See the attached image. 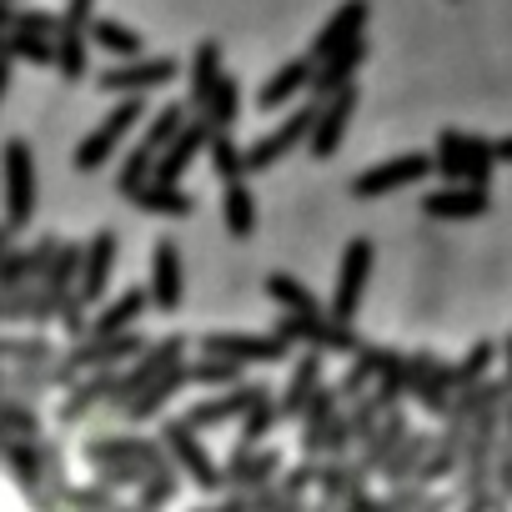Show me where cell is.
<instances>
[{
	"label": "cell",
	"instance_id": "19",
	"mask_svg": "<svg viewBox=\"0 0 512 512\" xmlns=\"http://www.w3.org/2000/svg\"><path fill=\"white\" fill-rule=\"evenodd\" d=\"M362 26H367V0H342V11L312 36V51H307V61L312 66H322V61H332L342 46H352V41H362Z\"/></svg>",
	"mask_w": 512,
	"mask_h": 512
},
{
	"label": "cell",
	"instance_id": "42",
	"mask_svg": "<svg viewBox=\"0 0 512 512\" xmlns=\"http://www.w3.org/2000/svg\"><path fill=\"white\" fill-rule=\"evenodd\" d=\"M432 166L447 176V186H462V176H467V136H462V131H442Z\"/></svg>",
	"mask_w": 512,
	"mask_h": 512
},
{
	"label": "cell",
	"instance_id": "40",
	"mask_svg": "<svg viewBox=\"0 0 512 512\" xmlns=\"http://www.w3.org/2000/svg\"><path fill=\"white\" fill-rule=\"evenodd\" d=\"M206 156H211V166H216V176H221L226 186L246 181V151L236 146V136H231V131H211V146H206Z\"/></svg>",
	"mask_w": 512,
	"mask_h": 512
},
{
	"label": "cell",
	"instance_id": "36",
	"mask_svg": "<svg viewBox=\"0 0 512 512\" xmlns=\"http://www.w3.org/2000/svg\"><path fill=\"white\" fill-rule=\"evenodd\" d=\"M136 206H141L146 216H166V221H186V216L196 211V196H186L181 186H146V191L136 196Z\"/></svg>",
	"mask_w": 512,
	"mask_h": 512
},
{
	"label": "cell",
	"instance_id": "23",
	"mask_svg": "<svg viewBox=\"0 0 512 512\" xmlns=\"http://www.w3.org/2000/svg\"><path fill=\"white\" fill-rule=\"evenodd\" d=\"M407 437H412V417H407V407H392V412L382 417L377 437H372V442L362 447V457L352 462V467H357V477H362V482H367V477H377V472L387 467V457H392Z\"/></svg>",
	"mask_w": 512,
	"mask_h": 512
},
{
	"label": "cell",
	"instance_id": "57",
	"mask_svg": "<svg viewBox=\"0 0 512 512\" xmlns=\"http://www.w3.org/2000/svg\"><path fill=\"white\" fill-rule=\"evenodd\" d=\"M277 512H307V502H282Z\"/></svg>",
	"mask_w": 512,
	"mask_h": 512
},
{
	"label": "cell",
	"instance_id": "25",
	"mask_svg": "<svg viewBox=\"0 0 512 512\" xmlns=\"http://www.w3.org/2000/svg\"><path fill=\"white\" fill-rule=\"evenodd\" d=\"M487 191H472V186H437L422 196V216L432 221H477L487 216Z\"/></svg>",
	"mask_w": 512,
	"mask_h": 512
},
{
	"label": "cell",
	"instance_id": "8",
	"mask_svg": "<svg viewBox=\"0 0 512 512\" xmlns=\"http://www.w3.org/2000/svg\"><path fill=\"white\" fill-rule=\"evenodd\" d=\"M317 111H322V101H307V106H302V111H292L277 131L256 136V141L246 146V171H272L287 151L307 146V141H312V126H317Z\"/></svg>",
	"mask_w": 512,
	"mask_h": 512
},
{
	"label": "cell",
	"instance_id": "28",
	"mask_svg": "<svg viewBox=\"0 0 512 512\" xmlns=\"http://www.w3.org/2000/svg\"><path fill=\"white\" fill-rule=\"evenodd\" d=\"M312 61L302 56V61H287L282 71H272L267 76V86L262 91H256V106H262V111H277V106H287L292 96H302V91H312Z\"/></svg>",
	"mask_w": 512,
	"mask_h": 512
},
{
	"label": "cell",
	"instance_id": "59",
	"mask_svg": "<svg viewBox=\"0 0 512 512\" xmlns=\"http://www.w3.org/2000/svg\"><path fill=\"white\" fill-rule=\"evenodd\" d=\"M0 56H6V36H0Z\"/></svg>",
	"mask_w": 512,
	"mask_h": 512
},
{
	"label": "cell",
	"instance_id": "33",
	"mask_svg": "<svg viewBox=\"0 0 512 512\" xmlns=\"http://www.w3.org/2000/svg\"><path fill=\"white\" fill-rule=\"evenodd\" d=\"M81 262H86V246H81V241H61L56 262H51V272H46V282H41V292H46V297H56V302L76 297V292H71V282H81Z\"/></svg>",
	"mask_w": 512,
	"mask_h": 512
},
{
	"label": "cell",
	"instance_id": "43",
	"mask_svg": "<svg viewBox=\"0 0 512 512\" xmlns=\"http://www.w3.org/2000/svg\"><path fill=\"white\" fill-rule=\"evenodd\" d=\"M492 171H497V146H492L487 136H467V176H462V186L487 191Z\"/></svg>",
	"mask_w": 512,
	"mask_h": 512
},
{
	"label": "cell",
	"instance_id": "2",
	"mask_svg": "<svg viewBox=\"0 0 512 512\" xmlns=\"http://www.w3.org/2000/svg\"><path fill=\"white\" fill-rule=\"evenodd\" d=\"M0 181H6V226L26 231L36 216V156L31 141L11 136L6 151H0Z\"/></svg>",
	"mask_w": 512,
	"mask_h": 512
},
{
	"label": "cell",
	"instance_id": "22",
	"mask_svg": "<svg viewBox=\"0 0 512 512\" xmlns=\"http://www.w3.org/2000/svg\"><path fill=\"white\" fill-rule=\"evenodd\" d=\"M151 307V292L146 287H126L116 302H106L96 317H91V332H86V342H106V337H121V332H136V322H141V312Z\"/></svg>",
	"mask_w": 512,
	"mask_h": 512
},
{
	"label": "cell",
	"instance_id": "5",
	"mask_svg": "<svg viewBox=\"0 0 512 512\" xmlns=\"http://www.w3.org/2000/svg\"><path fill=\"white\" fill-rule=\"evenodd\" d=\"M372 256H377V246H372L367 236H352V241L342 246V272H337V292H332V307H327L332 322L357 327L362 292H367V277H372Z\"/></svg>",
	"mask_w": 512,
	"mask_h": 512
},
{
	"label": "cell",
	"instance_id": "53",
	"mask_svg": "<svg viewBox=\"0 0 512 512\" xmlns=\"http://www.w3.org/2000/svg\"><path fill=\"white\" fill-rule=\"evenodd\" d=\"M11 236H16V231L0 221V267H6V256H11Z\"/></svg>",
	"mask_w": 512,
	"mask_h": 512
},
{
	"label": "cell",
	"instance_id": "60",
	"mask_svg": "<svg viewBox=\"0 0 512 512\" xmlns=\"http://www.w3.org/2000/svg\"><path fill=\"white\" fill-rule=\"evenodd\" d=\"M0 6H16V0H0Z\"/></svg>",
	"mask_w": 512,
	"mask_h": 512
},
{
	"label": "cell",
	"instance_id": "3",
	"mask_svg": "<svg viewBox=\"0 0 512 512\" xmlns=\"http://www.w3.org/2000/svg\"><path fill=\"white\" fill-rule=\"evenodd\" d=\"M277 337H287L292 347H307V352H322V357H357L362 347H367V337L357 332V327H342V322H332V317H277V327H272Z\"/></svg>",
	"mask_w": 512,
	"mask_h": 512
},
{
	"label": "cell",
	"instance_id": "24",
	"mask_svg": "<svg viewBox=\"0 0 512 512\" xmlns=\"http://www.w3.org/2000/svg\"><path fill=\"white\" fill-rule=\"evenodd\" d=\"M322 352H302L297 357V367H292V382H287V392L277 397V417L282 422H297L307 407H312V397L322 392Z\"/></svg>",
	"mask_w": 512,
	"mask_h": 512
},
{
	"label": "cell",
	"instance_id": "54",
	"mask_svg": "<svg viewBox=\"0 0 512 512\" xmlns=\"http://www.w3.org/2000/svg\"><path fill=\"white\" fill-rule=\"evenodd\" d=\"M6 86H11V56H0V101H6Z\"/></svg>",
	"mask_w": 512,
	"mask_h": 512
},
{
	"label": "cell",
	"instance_id": "20",
	"mask_svg": "<svg viewBox=\"0 0 512 512\" xmlns=\"http://www.w3.org/2000/svg\"><path fill=\"white\" fill-rule=\"evenodd\" d=\"M116 231L106 226V231H96L91 241H86V262H81V282H76V297L91 307V302H101L106 297V287H111V267H116Z\"/></svg>",
	"mask_w": 512,
	"mask_h": 512
},
{
	"label": "cell",
	"instance_id": "29",
	"mask_svg": "<svg viewBox=\"0 0 512 512\" xmlns=\"http://www.w3.org/2000/svg\"><path fill=\"white\" fill-rule=\"evenodd\" d=\"M216 86H221V46L216 41H201L196 56H191V111L196 116H206Z\"/></svg>",
	"mask_w": 512,
	"mask_h": 512
},
{
	"label": "cell",
	"instance_id": "44",
	"mask_svg": "<svg viewBox=\"0 0 512 512\" xmlns=\"http://www.w3.org/2000/svg\"><path fill=\"white\" fill-rule=\"evenodd\" d=\"M6 56H11V61H26V66H56V41L11 31V36H6Z\"/></svg>",
	"mask_w": 512,
	"mask_h": 512
},
{
	"label": "cell",
	"instance_id": "49",
	"mask_svg": "<svg viewBox=\"0 0 512 512\" xmlns=\"http://www.w3.org/2000/svg\"><path fill=\"white\" fill-rule=\"evenodd\" d=\"M432 487H422V482H402V487H392L387 497H382V512H427L432 507Z\"/></svg>",
	"mask_w": 512,
	"mask_h": 512
},
{
	"label": "cell",
	"instance_id": "58",
	"mask_svg": "<svg viewBox=\"0 0 512 512\" xmlns=\"http://www.w3.org/2000/svg\"><path fill=\"white\" fill-rule=\"evenodd\" d=\"M307 512H337V507H327V502H317V507H307Z\"/></svg>",
	"mask_w": 512,
	"mask_h": 512
},
{
	"label": "cell",
	"instance_id": "41",
	"mask_svg": "<svg viewBox=\"0 0 512 512\" xmlns=\"http://www.w3.org/2000/svg\"><path fill=\"white\" fill-rule=\"evenodd\" d=\"M497 357H502V342H472L467 357L457 362V392L482 387V382L492 377V362H497Z\"/></svg>",
	"mask_w": 512,
	"mask_h": 512
},
{
	"label": "cell",
	"instance_id": "21",
	"mask_svg": "<svg viewBox=\"0 0 512 512\" xmlns=\"http://www.w3.org/2000/svg\"><path fill=\"white\" fill-rule=\"evenodd\" d=\"M86 457H91L96 467H101V462H146V467H156V472L171 467L166 442H151V437H96V442H86Z\"/></svg>",
	"mask_w": 512,
	"mask_h": 512
},
{
	"label": "cell",
	"instance_id": "52",
	"mask_svg": "<svg viewBox=\"0 0 512 512\" xmlns=\"http://www.w3.org/2000/svg\"><path fill=\"white\" fill-rule=\"evenodd\" d=\"M71 507H81V512H106L111 497H106V492H71Z\"/></svg>",
	"mask_w": 512,
	"mask_h": 512
},
{
	"label": "cell",
	"instance_id": "9",
	"mask_svg": "<svg viewBox=\"0 0 512 512\" xmlns=\"http://www.w3.org/2000/svg\"><path fill=\"white\" fill-rule=\"evenodd\" d=\"M262 402H272V392H267L262 382H241V387H226V392H216V397H206V402L186 407V412H181V427L201 432V427L241 422L246 412H256V407H262Z\"/></svg>",
	"mask_w": 512,
	"mask_h": 512
},
{
	"label": "cell",
	"instance_id": "15",
	"mask_svg": "<svg viewBox=\"0 0 512 512\" xmlns=\"http://www.w3.org/2000/svg\"><path fill=\"white\" fill-rule=\"evenodd\" d=\"M166 81H176V61H171V56L126 61V66H111V71L96 76V86L111 91V96H141V91H156V86H166Z\"/></svg>",
	"mask_w": 512,
	"mask_h": 512
},
{
	"label": "cell",
	"instance_id": "51",
	"mask_svg": "<svg viewBox=\"0 0 512 512\" xmlns=\"http://www.w3.org/2000/svg\"><path fill=\"white\" fill-rule=\"evenodd\" d=\"M317 467H322V462H302V467L282 472V477H277L282 497H287V502H302V492H307V487H317Z\"/></svg>",
	"mask_w": 512,
	"mask_h": 512
},
{
	"label": "cell",
	"instance_id": "13",
	"mask_svg": "<svg viewBox=\"0 0 512 512\" xmlns=\"http://www.w3.org/2000/svg\"><path fill=\"white\" fill-rule=\"evenodd\" d=\"M91 21H96V0H66L61 36H56V71H61L66 81H81V76H86V36H91Z\"/></svg>",
	"mask_w": 512,
	"mask_h": 512
},
{
	"label": "cell",
	"instance_id": "39",
	"mask_svg": "<svg viewBox=\"0 0 512 512\" xmlns=\"http://www.w3.org/2000/svg\"><path fill=\"white\" fill-rule=\"evenodd\" d=\"M91 41L101 46V51H111L116 61H141V36L131 31V26H121V21H91Z\"/></svg>",
	"mask_w": 512,
	"mask_h": 512
},
{
	"label": "cell",
	"instance_id": "34",
	"mask_svg": "<svg viewBox=\"0 0 512 512\" xmlns=\"http://www.w3.org/2000/svg\"><path fill=\"white\" fill-rule=\"evenodd\" d=\"M116 382H121V372H91L71 397H66V407H61V422L71 427V422H81L91 407H101V402H111V392H116Z\"/></svg>",
	"mask_w": 512,
	"mask_h": 512
},
{
	"label": "cell",
	"instance_id": "16",
	"mask_svg": "<svg viewBox=\"0 0 512 512\" xmlns=\"http://www.w3.org/2000/svg\"><path fill=\"white\" fill-rule=\"evenodd\" d=\"M211 131H216V126H211L206 116L186 121V126H181V136H176V141L166 146V156L156 161V176H151V186H181L186 166H191V161H196V156L211 146Z\"/></svg>",
	"mask_w": 512,
	"mask_h": 512
},
{
	"label": "cell",
	"instance_id": "26",
	"mask_svg": "<svg viewBox=\"0 0 512 512\" xmlns=\"http://www.w3.org/2000/svg\"><path fill=\"white\" fill-rule=\"evenodd\" d=\"M282 477V452L277 447H256L246 457H226V487L231 492H256Z\"/></svg>",
	"mask_w": 512,
	"mask_h": 512
},
{
	"label": "cell",
	"instance_id": "45",
	"mask_svg": "<svg viewBox=\"0 0 512 512\" xmlns=\"http://www.w3.org/2000/svg\"><path fill=\"white\" fill-rule=\"evenodd\" d=\"M342 412H347V422H352V442H357V447H367V442L377 437V427H382V417H387V407H382V402H377L372 392H367L362 402H352V407H342Z\"/></svg>",
	"mask_w": 512,
	"mask_h": 512
},
{
	"label": "cell",
	"instance_id": "7",
	"mask_svg": "<svg viewBox=\"0 0 512 512\" xmlns=\"http://www.w3.org/2000/svg\"><path fill=\"white\" fill-rule=\"evenodd\" d=\"M407 367H412V402L427 417H447V407L457 397V362H442L437 352L417 347V352H407Z\"/></svg>",
	"mask_w": 512,
	"mask_h": 512
},
{
	"label": "cell",
	"instance_id": "18",
	"mask_svg": "<svg viewBox=\"0 0 512 512\" xmlns=\"http://www.w3.org/2000/svg\"><path fill=\"white\" fill-rule=\"evenodd\" d=\"M357 116V86H347V91H337L332 101H322V111H317V126H312V141H307V151L317 156V161H327V156H337V146H342V136H347V121Z\"/></svg>",
	"mask_w": 512,
	"mask_h": 512
},
{
	"label": "cell",
	"instance_id": "55",
	"mask_svg": "<svg viewBox=\"0 0 512 512\" xmlns=\"http://www.w3.org/2000/svg\"><path fill=\"white\" fill-rule=\"evenodd\" d=\"M497 146V161H512V136H502V141H492Z\"/></svg>",
	"mask_w": 512,
	"mask_h": 512
},
{
	"label": "cell",
	"instance_id": "17",
	"mask_svg": "<svg viewBox=\"0 0 512 512\" xmlns=\"http://www.w3.org/2000/svg\"><path fill=\"white\" fill-rule=\"evenodd\" d=\"M146 292H151V307L166 312V317L181 307V246L171 236H156V246H151V282H146Z\"/></svg>",
	"mask_w": 512,
	"mask_h": 512
},
{
	"label": "cell",
	"instance_id": "37",
	"mask_svg": "<svg viewBox=\"0 0 512 512\" xmlns=\"http://www.w3.org/2000/svg\"><path fill=\"white\" fill-rule=\"evenodd\" d=\"M221 221H226V231H231L236 241L256 231V201H251L246 181H236V186L221 191Z\"/></svg>",
	"mask_w": 512,
	"mask_h": 512
},
{
	"label": "cell",
	"instance_id": "31",
	"mask_svg": "<svg viewBox=\"0 0 512 512\" xmlns=\"http://www.w3.org/2000/svg\"><path fill=\"white\" fill-rule=\"evenodd\" d=\"M267 297L287 312V317H327V307L307 292V282H297L292 272H272L267 277Z\"/></svg>",
	"mask_w": 512,
	"mask_h": 512
},
{
	"label": "cell",
	"instance_id": "56",
	"mask_svg": "<svg viewBox=\"0 0 512 512\" xmlns=\"http://www.w3.org/2000/svg\"><path fill=\"white\" fill-rule=\"evenodd\" d=\"M502 362H507V377H512V332L502 337Z\"/></svg>",
	"mask_w": 512,
	"mask_h": 512
},
{
	"label": "cell",
	"instance_id": "4",
	"mask_svg": "<svg viewBox=\"0 0 512 512\" xmlns=\"http://www.w3.org/2000/svg\"><path fill=\"white\" fill-rule=\"evenodd\" d=\"M297 347L277 332H206L201 357H221L236 367H262V362H287Z\"/></svg>",
	"mask_w": 512,
	"mask_h": 512
},
{
	"label": "cell",
	"instance_id": "35",
	"mask_svg": "<svg viewBox=\"0 0 512 512\" xmlns=\"http://www.w3.org/2000/svg\"><path fill=\"white\" fill-rule=\"evenodd\" d=\"M277 427H282L277 402H262L256 412H246V417H241V432H236V442H231V452H226V457H246V452H256V447H262Z\"/></svg>",
	"mask_w": 512,
	"mask_h": 512
},
{
	"label": "cell",
	"instance_id": "10",
	"mask_svg": "<svg viewBox=\"0 0 512 512\" xmlns=\"http://www.w3.org/2000/svg\"><path fill=\"white\" fill-rule=\"evenodd\" d=\"M432 171H437L432 156H422V151H402V156L377 161V166H367L362 176H352V196H362V201H372V196H392V191H402V186L427 181Z\"/></svg>",
	"mask_w": 512,
	"mask_h": 512
},
{
	"label": "cell",
	"instance_id": "11",
	"mask_svg": "<svg viewBox=\"0 0 512 512\" xmlns=\"http://www.w3.org/2000/svg\"><path fill=\"white\" fill-rule=\"evenodd\" d=\"M141 116H146V101H141V96H126V101H121V106H116V111H111V116H106L81 146H76V156H71L76 171H96V166H106L111 151L126 141V131H131Z\"/></svg>",
	"mask_w": 512,
	"mask_h": 512
},
{
	"label": "cell",
	"instance_id": "14",
	"mask_svg": "<svg viewBox=\"0 0 512 512\" xmlns=\"http://www.w3.org/2000/svg\"><path fill=\"white\" fill-rule=\"evenodd\" d=\"M161 442H166V452L186 467V477H191L201 492L226 487V467H216V462H211V452L196 442V432H191V427H181V417H171V422L161 427Z\"/></svg>",
	"mask_w": 512,
	"mask_h": 512
},
{
	"label": "cell",
	"instance_id": "32",
	"mask_svg": "<svg viewBox=\"0 0 512 512\" xmlns=\"http://www.w3.org/2000/svg\"><path fill=\"white\" fill-rule=\"evenodd\" d=\"M186 387H191V367L181 362V367H171L161 382H151V387H146V392L126 407V417H131V422H146V417H156V412H161V407H166L176 392H186Z\"/></svg>",
	"mask_w": 512,
	"mask_h": 512
},
{
	"label": "cell",
	"instance_id": "46",
	"mask_svg": "<svg viewBox=\"0 0 512 512\" xmlns=\"http://www.w3.org/2000/svg\"><path fill=\"white\" fill-rule=\"evenodd\" d=\"M236 116H241V86H236L231 76H221V86H216V96H211V106H206V121H211L216 131H231Z\"/></svg>",
	"mask_w": 512,
	"mask_h": 512
},
{
	"label": "cell",
	"instance_id": "47",
	"mask_svg": "<svg viewBox=\"0 0 512 512\" xmlns=\"http://www.w3.org/2000/svg\"><path fill=\"white\" fill-rule=\"evenodd\" d=\"M191 367V382L196 387H241L246 377H241V367L236 362H221V357H196V362H186Z\"/></svg>",
	"mask_w": 512,
	"mask_h": 512
},
{
	"label": "cell",
	"instance_id": "30",
	"mask_svg": "<svg viewBox=\"0 0 512 512\" xmlns=\"http://www.w3.org/2000/svg\"><path fill=\"white\" fill-rule=\"evenodd\" d=\"M432 447H437V437L432 432H412L392 457H387V467L377 472V477H387L392 487H402V482H417V472H422V462L432 457Z\"/></svg>",
	"mask_w": 512,
	"mask_h": 512
},
{
	"label": "cell",
	"instance_id": "27",
	"mask_svg": "<svg viewBox=\"0 0 512 512\" xmlns=\"http://www.w3.org/2000/svg\"><path fill=\"white\" fill-rule=\"evenodd\" d=\"M362 61H367V41H352V46H342L332 61H322V66L312 71V101H332L337 91L357 86L352 76H357Z\"/></svg>",
	"mask_w": 512,
	"mask_h": 512
},
{
	"label": "cell",
	"instance_id": "12",
	"mask_svg": "<svg viewBox=\"0 0 512 512\" xmlns=\"http://www.w3.org/2000/svg\"><path fill=\"white\" fill-rule=\"evenodd\" d=\"M146 347H151V342H146L141 332H121V337H106V342H81V347L61 362L56 382H66L71 372H116L121 362H136Z\"/></svg>",
	"mask_w": 512,
	"mask_h": 512
},
{
	"label": "cell",
	"instance_id": "50",
	"mask_svg": "<svg viewBox=\"0 0 512 512\" xmlns=\"http://www.w3.org/2000/svg\"><path fill=\"white\" fill-rule=\"evenodd\" d=\"M11 31H26V36H46V41H56L61 36V16H51V11H16V26Z\"/></svg>",
	"mask_w": 512,
	"mask_h": 512
},
{
	"label": "cell",
	"instance_id": "38",
	"mask_svg": "<svg viewBox=\"0 0 512 512\" xmlns=\"http://www.w3.org/2000/svg\"><path fill=\"white\" fill-rule=\"evenodd\" d=\"M372 397H377L387 412H392V407H402V402L412 397V367H407V352H392V362L382 367V377H377Z\"/></svg>",
	"mask_w": 512,
	"mask_h": 512
},
{
	"label": "cell",
	"instance_id": "6",
	"mask_svg": "<svg viewBox=\"0 0 512 512\" xmlns=\"http://www.w3.org/2000/svg\"><path fill=\"white\" fill-rule=\"evenodd\" d=\"M186 342H191V337L171 332V337H161L156 347H146V352H141V357H136L126 372H121V382H116V392H111V407H121V412H126V407H131V402H136V397H141L151 382H161L171 367H181Z\"/></svg>",
	"mask_w": 512,
	"mask_h": 512
},
{
	"label": "cell",
	"instance_id": "48",
	"mask_svg": "<svg viewBox=\"0 0 512 512\" xmlns=\"http://www.w3.org/2000/svg\"><path fill=\"white\" fill-rule=\"evenodd\" d=\"M101 482L106 487H151L156 482V467H146V462H101Z\"/></svg>",
	"mask_w": 512,
	"mask_h": 512
},
{
	"label": "cell",
	"instance_id": "1",
	"mask_svg": "<svg viewBox=\"0 0 512 512\" xmlns=\"http://www.w3.org/2000/svg\"><path fill=\"white\" fill-rule=\"evenodd\" d=\"M181 126H186V106H166V111H156V121L146 126V136L136 141V151L121 161L116 191H121L126 201H136V196L151 186V176H156V161H161V156H166V146L181 136Z\"/></svg>",
	"mask_w": 512,
	"mask_h": 512
}]
</instances>
